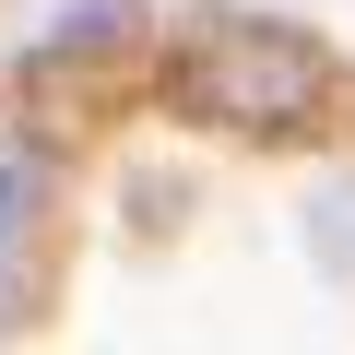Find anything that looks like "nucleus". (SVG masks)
I'll list each match as a JSON object with an SVG mask.
<instances>
[{
  "instance_id": "nucleus-2",
  "label": "nucleus",
  "mask_w": 355,
  "mask_h": 355,
  "mask_svg": "<svg viewBox=\"0 0 355 355\" xmlns=\"http://www.w3.org/2000/svg\"><path fill=\"white\" fill-rule=\"evenodd\" d=\"M48 225H60V154H48L36 130H0V343L36 320Z\"/></svg>"
},
{
  "instance_id": "nucleus-1",
  "label": "nucleus",
  "mask_w": 355,
  "mask_h": 355,
  "mask_svg": "<svg viewBox=\"0 0 355 355\" xmlns=\"http://www.w3.org/2000/svg\"><path fill=\"white\" fill-rule=\"evenodd\" d=\"M154 95H166V119H190L214 142H308L343 107V60L284 12H190L166 36Z\"/></svg>"
}]
</instances>
